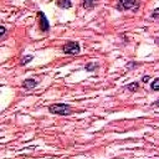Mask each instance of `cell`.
<instances>
[{
  "label": "cell",
  "mask_w": 159,
  "mask_h": 159,
  "mask_svg": "<svg viewBox=\"0 0 159 159\" xmlns=\"http://www.w3.org/2000/svg\"><path fill=\"white\" fill-rule=\"evenodd\" d=\"M48 111L53 114H60V116H68L72 113V108L68 104L65 103H55L48 106Z\"/></svg>",
  "instance_id": "6da1fadb"
},
{
  "label": "cell",
  "mask_w": 159,
  "mask_h": 159,
  "mask_svg": "<svg viewBox=\"0 0 159 159\" xmlns=\"http://www.w3.org/2000/svg\"><path fill=\"white\" fill-rule=\"evenodd\" d=\"M62 51L66 55H77V53H80L81 47H80V43L78 42L70 41V42H67V43H65L62 46Z\"/></svg>",
  "instance_id": "7a4b0ae2"
},
{
  "label": "cell",
  "mask_w": 159,
  "mask_h": 159,
  "mask_svg": "<svg viewBox=\"0 0 159 159\" xmlns=\"http://www.w3.org/2000/svg\"><path fill=\"white\" fill-rule=\"evenodd\" d=\"M139 1H135V0H122L117 4V7L119 10H133L135 11L138 7H139Z\"/></svg>",
  "instance_id": "3957f363"
},
{
  "label": "cell",
  "mask_w": 159,
  "mask_h": 159,
  "mask_svg": "<svg viewBox=\"0 0 159 159\" xmlns=\"http://www.w3.org/2000/svg\"><path fill=\"white\" fill-rule=\"evenodd\" d=\"M37 15H39V19H40L39 20V22H40V30L43 31V32L48 31L50 30V24H48L47 17L45 16V14L43 12H39Z\"/></svg>",
  "instance_id": "277c9868"
},
{
  "label": "cell",
  "mask_w": 159,
  "mask_h": 159,
  "mask_svg": "<svg viewBox=\"0 0 159 159\" xmlns=\"http://www.w3.org/2000/svg\"><path fill=\"white\" fill-rule=\"evenodd\" d=\"M36 86H37V81H35V80H32V78H27V80H25V81L22 82V87L26 88V89H32V88L36 87Z\"/></svg>",
  "instance_id": "5b68a950"
},
{
  "label": "cell",
  "mask_w": 159,
  "mask_h": 159,
  "mask_svg": "<svg viewBox=\"0 0 159 159\" xmlns=\"http://www.w3.org/2000/svg\"><path fill=\"white\" fill-rule=\"evenodd\" d=\"M57 5L62 9H70L72 6V2L70 0H60V1H57Z\"/></svg>",
  "instance_id": "8992f818"
},
{
  "label": "cell",
  "mask_w": 159,
  "mask_h": 159,
  "mask_svg": "<svg viewBox=\"0 0 159 159\" xmlns=\"http://www.w3.org/2000/svg\"><path fill=\"white\" fill-rule=\"evenodd\" d=\"M138 88H139V83L138 82H133V83H129L127 86V89L130 91V92H135Z\"/></svg>",
  "instance_id": "52a82bcc"
},
{
  "label": "cell",
  "mask_w": 159,
  "mask_h": 159,
  "mask_svg": "<svg viewBox=\"0 0 159 159\" xmlns=\"http://www.w3.org/2000/svg\"><path fill=\"white\" fill-rule=\"evenodd\" d=\"M34 57L31 56V55H27V56H25V57H22V60L20 61V65L21 66H25V65H27L29 62H31V60H32Z\"/></svg>",
  "instance_id": "ba28073f"
},
{
  "label": "cell",
  "mask_w": 159,
  "mask_h": 159,
  "mask_svg": "<svg viewBox=\"0 0 159 159\" xmlns=\"http://www.w3.org/2000/svg\"><path fill=\"white\" fill-rule=\"evenodd\" d=\"M98 68V63H93V62H91V63H87L86 65V70L87 71H94V70H97Z\"/></svg>",
  "instance_id": "9c48e42d"
},
{
  "label": "cell",
  "mask_w": 159,
  "mask_h": 159,
  "mask_svg": "<svg viewBox=\"0 0 159 159\" xmlns=\"http://www.w3.org/2000/svg\"><path fill=\"white\" fill-rule=\"evenodd\" d=\"M150 88H152L153 91H159V78H155V80L152 82Z\"/></svg>",
  "instance_id": "30bf717a"
},
{
  "label": "cell",
  "mask_w": 159,
  "mask_h": 159,
  "mask_svg": "<svg viewBox=\"0 0 159 159\" xmlns=\"http://www.w3.org/2000/svg\"><path fill=\"white\" fill-rule=\"evenodd\" d=\"M93 6H94V2H93V1L86 0V1L83 2V7H84V9H91V7H93Z\"/></svg>",
  "instance_id": "8fae6325"
},
{
  "label": "cell",
  "mask_w": 159,
  "mask_h": 159,
  "mask_svg": "<svg viewBox=\"0 0 159 159\" xmlns=\"http://www.w3.org/2000/svg\"><path fill=\"white\" fill-rule=\"evenodd\" d=\"M152 17H153V19H159V7L155 9V10L152 12Z\"/></svg>",
  "instance_id": "7c38bea8"
},
{
  "label": "cell",
  "mask_w": 159,
  "mask_h": 159,
  "mask_svg": "<svg viewBox=\"0 0 159 159\" xmlns=\"http://www.w3.org/2000/svg\"><path fill=\"white\" fill-rule=\"evenodd\" d=\"M5 32H6V29H5L4 26H0V36H1V37H4Z\"/></svg>",
  "instance_id": "4fadbf2b"
},
{
  "label": "cell",
  "mask_w": 159,
  "mask_h": 159,
  "mask_svg": "<svg viewBox=\"0 0 159 159\" xmlns=\"http://www.w3.org/2000/svg\"><path fill=\"white\" fill-rule=\"evenodd\" d=\"M149 80H150V77H149V76H144V77H143V80H142V81H143V82H144V83H147V82H148V81H149Z\"/></svg>",
  "instance_id": "5bb4252c"
},
{
  "label": "cell",
  "mask_w": 159,
  "mask_h": 159,
  "mask_svg": "<svg viewBox=\"0 0 159 159\" xmlns=\"http://www.w3.org/2000/svg\"><path fill=\"white\" fill-rule=\"evenodd\" d=\"M137 65H138V63H134V62H133V63H127V67H128V68H132L133 66H137Z\"/></svg>",
  "instance_id": "9a60e30c"
},
{
  "label": "cell",
  "mask_w": 159,
  "mask_h": 159,
  "mask_svg": "<svg viewBox=\"0 0 159 159\" xmlns=\"http://www.w3.org/2000/svg\"><path fill=\"white\" fill-rule=\"evenodd\" d=\"M153 104H154V106H158V107H159V101H155V102H154Z\"/></svg>",
  "instance_id": "2e32d148"
},
{
  "label": "cell",
  "mask_w": 159,
  "mask_h": 159,
  "mask_svg": "<svg viewBox=\"0 0 159 159\" xmlns=\"http://www.w3.org/2000/svg\"><path fill=\"white\" fill-rule=\"evenodd\" d=\"M155 42H157V43L159 45V39H157V41H155Z\"/></svg>",
  "instance_id": "e0dca14e"
}]
</instances>
